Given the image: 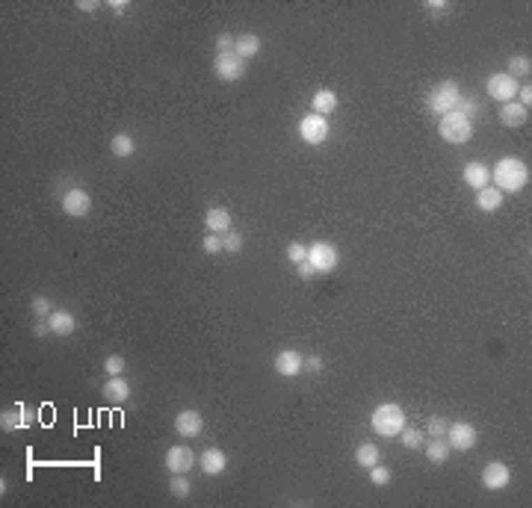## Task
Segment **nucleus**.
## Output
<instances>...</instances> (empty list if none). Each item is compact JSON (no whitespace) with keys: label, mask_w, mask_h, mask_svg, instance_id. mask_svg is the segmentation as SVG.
<instances>
[{"label":"nucleus","mask_w":532,"mask_h":508,"mask_svg":"<svg viewBox=\"0 0 532 508\" xmlns=\"http://www.w3.org/2000/svg\"><path fill=\"white\" fill-rule=\"evenodd\" d=\"M491 180L503 195L521 192L529 183V166L521 157H503V160H497V166L491 169Z\"/></svg>","instance_id":"nucleus-1"},{"label":"nucleus","mask_w":532,"mask_h":508,"mask_svg":"<svg viewBox=\"0 0 532 508\" xmlns=\"http://www.w3.org/2000/svg\"><path fill=\"white\" fill-rule=\"evenodd\" d=\"M370 426H373L379 438H397L405 429V411L397 402H381L370 417Z\"/></svg>","instance_id":"nucleus-2"},{"label":"nucleus","mask_w":532,"mask_h":508,"mask_svg":"<svg viewBox=\"0 0 532 508\" xmlns=\"http://www.w3.org/2000/svg\"><path fill=\"white\" fill-rule=\"evenodd\" d=\"M438 136L447 145H464L470 142V136H473V118H467L462 113H443L441 121H438Z\"/></svg>","instance_id":"nucleus-3"},{"label":"nucleus","mask_w":532,"mask_h":508,"mask_svg":"<svg viewBox=\"0 0 532 508\" xmlns=\"http://www.w3.org/2000/svg\"><path fill=\"white\" fill-rule=\"evenodd\" d=\"M459 98H462V86L455 83V80H441L438 86H432V92L426 98V107H429V113H453L455 104H459Z\"/></svg>","instance_id":"nucleus-4"},{"label":"nucleus","mask_w":532,"mask_h":508,"mask_svg":"<svg viewBox=\"0 0 532 508\" xmlns=\"http://www.w3.org/2000/svg\"><path fill=\"white\" fill-rule=\"evenodd\" d=\"M307 263L317 269V275H328V272L337 269L340 254H337V249H334L331 243L317 240L314 245H307Z\"/></svg>","instance_id":"nucleus-5"},{"label":"nucleus","mask_w":532,"mask_h":508,"mask_svg":"<svg viewBox=\"0 0 532 508\" xmlns=\"http://www.w3.org/2000/svg\"><path fill=\"white\" fill-rule=\"evenodd\" d=\"M443 440H447L450 449H455V452H470L476 446V440H479V431H476L473 423H464V420H459V423H450Z\"/></svg>","instance_id":"nucleus-6"},{"label":"nucleus","mask_w":532,"mask_h":508,"mask_svg":"<svg viewBox=\"0 0 532 508\" xmlns=\"http://www.w3.org/2000/svg\"><path fill=\"white\" fill-rule=\"evenodd\" d=\"M213 74L222 83H237L245 77V59H240L237 54H216L213 59Z\"/></svg>","instance_id":"nucleus-7"},{"label":"nucleus","mask_w":532,"mask_h":508,"mask_svg":"<svg viewBox=\"0 0 532 508\" xmlns=\"http://www.w3.org/2000/svg\"><path fill=\"white\" fill-rule=\"evenodd\" d=\"M517 86H521V83H517L515 77H509L506 71H497V74H491V77L485 80V92L497 104H509V101H515Z\"/></svg>","instance_id":"nucleus-8"},{"label":"nucleus","mask_w":532,"mask_h":508,"mask_svg":"<svg viewBox=\"0 0 532 508\" xmlns=\"http://www.w3.org/2000/svg\"><path fill=\"white\" fill-rule=\"evenodd\" d=\"M299 136L305 145H323L328 139V118L326 116H317V113H307L299 121Z\"/></svg>","instance_id":"nucleus-9"},{"label":"nucleus","mask_w":532,"mask_h":508,"mask_svg":"<svg viewBox=\"0 0 532 508\" xmlns=\"http://www.w3.org/2000/svg\"><path fill=\"white\" fill-rule=\"evenodd\" d=\"M63 213L71 216V219H86L92 213V195L80 190V187H74L63 195Z\"/></svg>","instance_id":"nucleus-10"},{"label":"nucleus","mask_w":532,"mask_h":508,"mask_svg":"<svg viewBox=\"0 0 532 508\" xmlns=\"http://www.w3.org/2000/svg\"><path fill=\"white\" fill-rule=\"evenodd\" d=\"M163 464L169 473H190V470L195 467V452L190 449L187 443H178V446H169L166 449V458Z\"/></svg>","instance_id":"nucleus-11"},{"label":"nucleus","mask_w":532,"mask_h":508,"mask_svg":"<svg viewBox=\"0 0 532 508\" xmlns=\"http://www.w3.org/2000/svg\"><path fill=\"white\" fill-rule=\"evenodd\" d=\"M509 482H512V470L503 461H491V464H485V470H482V485L488 491H506Z\"/></svg>","instance_id":"nucleus-12"},{"label":"nucleus","mask_w":532,"mask_h":508,"mask_svg":"<svg viewBox=\"0 0 532 508\" xmlns=\"http://www.w3.org/2000/svg\"><path fill=\"white\" fill-rule=\"evenodd\" d=\"M172 426H175V431H178L181 438L190 440V438H199L202 431H204V417L195 411V408H187V411H181L175 417V423H172Z\"/></svg>","instance_id":"nucleus-13"},{"label":"nucleus","mask_w":532,"mask_h":508,"mask_svg":"<svg viewBox=\"0 0 532 508\" xmlns=\"http://www.w3.org/2000/svg\"><path fill=\"white\" fill-rule=\"evenodd\" d=\"M302 367H305V357L299 349H281L275 355V373L281 378H296L302 373Z\"/></svg>","instance_id":"nucleus-14"},{"label":"nucleus","mask_w":532,"mask_h":508,"mask_svg":"<svg viewBox=\"0 0 532 508\" xmlns=\"http://www.w3.org/2000/svg\"><path fill=\"white\" fill-rule=\"evenodd\" d=\"M45 322H47V328H51L54 337H71V334L77 331V316L71 311H66V307H56Z\"/></svg>","instance_id":"nucleus-15"},{"label":"nucleus","mask_w":532,"mask_h":508,"mask_svg":"<svg viewBox=\"0 0 532 508\" xmlns=\"http://www.w3.org/2000/svg\"><path fill=\"white\" fill-rule=\"evenodd\" d=\"M199 467L204 476H222L228 470V458L222 449H216V446H210V449H204L199 455Z\"/></svg>","instance_id":"nucleus-16"},{"label":"nucleus","mask_w":532,"mask_h":508,"mask_svg":"<svg viewBox=\"0 0 532 508\" xmlns=\"http://www.w3.org/2000/svg\"><path fill=\"white\" fill-rule=\"evenodd\" d=\"M462 178L470 190H482V187H488L491 183V169L485 163H479V160H470V163L464 166L462 171Z\"/></svg>","instance_id":"nucleus-17"},{"label":"nucleus","mask_w":532,"mask_h":508,"mask_svg":"<svg viewBox=\"0 0 532 508\" xmlns=\"http://www.w3.org/2000/svg\"><path fill=\"white\" fill-rule=\"evenodd\" d=\"M33 423V414L27 411L24 405H15V408H6L0 414V429L3 431H15V429H27Z\"/></svg>","instance_id":"nucleus-18"},{"label":"nucleus","mask_w":532,"mask_h":508,"mask_svg":"<svg viewBox=\"0 0 532 508\" xmlns=\"http://www.w3.org/2000/svg\"><path fill=\"white\" fill-rule=\"evenodd\" d=\"M101 393H104L113 405H121V402H128V396H130V384H128L125 376H109V378L104 381Z\"/></svg>","instance_id":"nucleus-19"},{"label":"nucleus","mask_w":532,"mask_h":508,"mask_svg":"<svg viewBox=\"0 0 532 508\" xmlns=\"http://www.w3.org/2000/svg\"><path fill=\"white\" fill-rule=\"evenodd\" d=\"M500 121L506 128H524L529 121V109L521 107L517 101H509V104H500Z\"/></svg>","instance_id":"nucleus-20"},{"label":"nucleus","mask_w":532,"mask_h":508,"mask_svg":"<svg viewBox=\"0 0 532 508\" xmlns=\"http://www.w3.org/2000/svg\"><path fill=\"white\" fill-rule=\"evenodd\" d=\"M476 207L482 210V213H497V210L503 207V192L494 187V183L476 190Z\"/></svg>","instance_id":"nucleus-21"},{"label":"nucleus","mask_w":532,"mask_h":508,"mask_svg":"<svg viewBox=\"0 0 532 508\" xmlns=\"http://www.w3.org/2000/svg\"><path fill=\"white\" fill-rule=\"evenodd\" d=\"M261 36L257 33H243V36H237L234 39V54H237L240 59H252V56H257L261 54Z\"/></svg>","instance_id":"nucleus-22"},{"label":"nucleus","mask_w":532,"mask_h":508,"mask_svg":"<svg viewBox=\"0 0 532 508\" xmlns=\"http://www.w3.org/2000/svg\"><path fill=\"white\" fill-rule=\"evenodd\" d=\"M204 228L210 233H225L231 231V213L225 207H210L207 213H204Z\"/></svg>","instance_id":"nucleus-23"},{"label":"nucleus","mask_w":532,"mask_h":508,"mask_svg":"<svg viewBox=\"0 0 532 508\" xmlns=\"http://www.w3.org/2000/svg\"><path fill=\"white\" fill-rule=\"evenodd\" d=\"M334 109H337V92H334V89H319V92H314L311 113L328 118V113H334Z\"/></svg>","instance_id":"nucleus-24"},{"label":"nucleus","mask_w":532,"mask_h":508,"mask_svg":"<svg viewBox=\"0 0 532 508\" xmlns=\"http://www.w3.org/2000/svg\"><path fill=\"white\" fill-rule=\"evenodd\" d=\"M109 151H113V157H119V160H130L133 157V151H136V139L130 133H116L113 139H109Z\"/></svg>","instance_id":"nucleus-25"},{"label":"nucleus","mask_w":532,"mask_h":508,"mask_svg":"<svg viewBox=\"0 0 532 508\" xmlns=\"http://www.w3.org/2000/svg\"><path fill=\"white\" fill-rule=\"evenodd\" d=\"M423 452H426V458H429L432 464H443V461L450 458L453 449H450V443L443 440V438H429V440L423 443Z\"/></svg>","instance_id":"nucleus-26"},{"label":"nucleus","mask_w":532,"mask_h":508,"mask_svg":"<svg viewBox=\"0 0 532 508\" xmlns=\"http://www.w3.org/2000/svg\"><path fill=\"white\" fill-rule=\"evenodd\" d=\"M379 461H381V452H379L376 443H361V446L355 449V464H358V467L370 470V467H376Z\"/></svg>","instance_id":"nucleus-27"},{"label":"nucleus","mask_w":532,"mask_h":508,"mask_svg":"<svg viewBox=\"0 0 532 508\" xmlns=\"http://www.w3.org/2000/svg\"><path fill=\"white\" fill-rule=\"evenodd\" d=\"M529 71H532V59L529 56H524V54H515V56H509V63H506V74L509 77H529Z\"/></svg>","instance_id":"nucleus-28"},{"label":"nucleus","mask_w":532,"mask_h":508,"mask_svg":"<svg viewBox=\"0 0 532 508\" xmlns=\"http://www.w3.org/2000/svg\"><path fill=\"white\" fill-rule=\"evenodd\" d=\"M190 491H192V485H190L187 473H172V479H169V493H172V497H175V500H187Z\"/></svg>","instance_id":"nucleus-29"},{"label":"nucleus","mask_w":532,"mask_h":508,"mask_svg":"<svg viewBox=\"0 0 532 508\" xmlns=\"http://www.w3.org/2000/svg\"><path fill=\"white\" fill-rule=\"evenodd\" d=\"M30 311L39 316V319H47V316L56 311V307H54V302L47 299V295H33V299H30Z\"/></svg>","instance_id":"nucleus-30"},{"label":"nucleus","mask_w":532,"mask_h":508,"mask_svg":"<svg viewBox=\"0 0 532 508\" xmlns=\"http://www.w3.org/2000/svg\"><path fill=\"white\" fill-rule=\"evenodd\" d=\"M400 438H402V443L408 446V449H423V443H426L423 431H420V429H408V426L400 431Z\"/></svg>","instance_id":"nucleus-31"},{"label":"nucleus","mask_w":532,"mask_h":508,"mask_svg":"<svg viewBox=\"0 0 532 508\" xmlns=\"http://www.w3.org/2000/svg\"><path fill=\"white\" fill-rule=\"evenodd\" d=\"M243 249V237L237 231H225L222 233V252H228V254H237Z\"/></svg>","instance_id":"nucleus-32"},{"label":"nucleus","mask_w":532,"mask_h":508,"mask_svg":"<svg viewBox=\"0 0 532 508\" xmlns=\"http://www.w3.org/2000/svg\"><path fill=\"white\" fill-rule=\"evenodd\" d=\"M455 113H462V116H467V118H473L476 113H482V109H479V101H476V98L462 95V98H459V104H455Z\"/></svg>","instance_id":"nucleus-33"},{"label":"nucleus","mask_w":532,"mask_h":508,"mask_svg":"<svg viewBox=\"0 0 532 508\" xmlns=\"http://www.w3.org/2000/svg\"><path fill=\"white\" fill-rule=\"evenodd\" d=\"M370 482H373L376 488L390 485V470H388V467H381V461H379L376 467H370Z\"/></svg>","instance_id":"nucleus-34"},{"label":"nucleus","mask_w":532,"mask_h":508,"mask_svg":"<svg viewBox=\"0 0 532 508\" xmlns=\"http://www.w3.org/2000/svg\"><path fill=\"white\" fill-rule=\"evenodd\" d=\"M125 357H121V355H109L107 357V361H104V373L107 376H121V373H125Z\"/></svg>","instance_id":"nucleus-35"},{"label":"nucleus","mask_w":532,"mask_h":508,"mask_svg":"<svg viewBox=\"0 0 532 508\" xmlns=\"http://www.w3.org/2000/svg\"><path fill=\"white\" fill-rule=\"evenodd\" d=\"M287 257H290V263H305L307 260V245H302V243H290L287 245Z\"/></svg>","instance_id":"nucleus-36"},{"label":"nucleus","mask_w":532,"mask_h":508,"mask_svg":"<svg viewBox=\"0 0 532 508\" xmlns=\"http://www.w3.org/2000/svg\"><path fill=\"white\" fill-rule=\"evenodd\" d=\"M202 249L207 254H219L222 252V233H207V237L202 240Z\"/></svg>","instance_id":"nucleus-37"},{"label":"nucleus","mask_w":532,"mask_h":508,"mask_svg":"<svg viewBox=\"0 0 532 508\" xmlns=\"http://www.w3.org/2000/svg\"><path fill=\"white\" fill-rule=\"evenodd\" d=\"M447 429H450V423L443 417H432L429 420V435L432 438H443V435H447Z\"/></svg>","instance_id":"nucleus-38"},{"label":"nucleus","mask_w":532,"mask_h":508,"mask_svg":"<svg viewBox=\"0 0 532 508\" xmlns=\"http://www.w3.org/2000/svg\"><path fill=\"white\" fill-rule=\"evenodd\" d=\"M234 51V36L231 33H219L216 36V54H231Z\"/></svg>","instance_id":"nucleus-39"},{"label":"nucleus","mask_w":532,"mask_h":508,"mask_svg":"<svg viewBox=\"0 0 532 508\" xmlns=\"http://www.w3.org/2000/svg\"><path fill=\"white\" fill-rule=\"evenodd\" d=\"M515 98H517V104L529 109V107H532V86H529V83H526V86H517V95H515Z\"/></svg>","instance_id":"nucleus-40"},{"label":"nucleus","mask_w":532,"mask_h":508,"mask_svg":"<svg viewBox=\"0 0 532 508\" xmlns=\"http://www.w3.org/2000/svg\"><path fill=\"white\" fill-rule=\"evenodd\" d=\"M296 269H299V278H305V281H311V278L317 275V269H314L311 263H307V260H305V263H299Z\"/></svg>","instance_id":"nucleus-41"},{"label":"nucleus","mask_w":532,"mask_h":508,"mask_svg":"<svg viewBox=\"0 0 532 508\" xmlns=\"http://www.w3.org/2000/svg\"><path fill=\"white\" fill-rule=\"evenodd\" d=\"M429 12H443V9H450V3H447V0H426V3H423Z\"/></svg>","instance_id":"nucleus-42"},{"label":"nucleus","mask_w":532,"mask_h":508,"mask_svg":"<svg viewBox=\"0 0 532 508\" xmlns=\"http://www.w3.org/2000/svg\"><path fill=\"white\" fill-rule=\"evenodd\" d=\"M305 367L311 369V373H319V369H323V357H319V355H311V357L305 361Z\"/></svg>","instance_id":"nucleus-43"},{"label":"nucleus","mask_w":532,"mask_h":508,"mask_svg":"<svg viewBox=\"0 0 532 508\" xmlns=\"http://www.w3.org/2000/svg\"><path fill=\"white\" fill-rule=\"evenodd\" d=\"M77 9H80V12H95L98 3H95V0H77Z\"/></svg>","instance_id":"nucleus-44"},{"label":"nucleus","mask_w":532,"mask_h":508,"mask_svg":"<svg viewBox=\"0 0 532 508\" xmlns=\"http://www.w3.org/2000/svg\"><path fill=\"white\" fill-rule=\"evenodd\" d=\"M109 6H113L116 12H128L130 3H128V0H109Z\"/></svg>","instance_id":"nucleus-45"}]
</instances>
